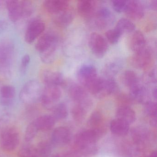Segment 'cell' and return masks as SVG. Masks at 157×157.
<instances>
[{
	"label": "cell",
	"instance_id": "4dcf8cb0",
	"mask_svg": "<svg viewBox=\"0 0 157 157\" xmlns=\"http://www.w3.org/2000/svg\"><path fill=\"white\" fill-rule=\"evenodd\" d=\"M53 110V115L56 120H63L67 117L68 109L67 105L63 103L57 104Z\"/></svg>",
	"mask_w": 157,
	"mask_h": 157
},
{
	"label": "cell",
	"instance_id": "d6a6232c",
	"mask_svg": "<svg viewBox=\"0 0 157 157\" xmlns=\"http://www.w3.org/2000/svg\"><path fill=\"white\" fill-rule=\"evenodd\" d=\"M121 64L117 61L110 62L105 67L104 74L107 78H113L121 69Z\"/></svg>",
	"mask_w": 157,
	"mask_h": 157
},
{
	"label": "cell",
	"instance_id": "52a82bcc",
	"mask_svg": "<svg viewBox=\"0 0 157 157\" xmlns=\"http://www.w3.org/2000/svg\"><path fill=\"white\" fill-rule=\"evenodd\" d=\"M98 78L96 69L92 65H84L78 71V80L87 91L92 86Z\"/></svg>",
	"mask_w": 157,
	"mask_h": 157
},
{
	"label": "cell",
	"instance_id": "2e32d148",
	"mask_svg": "<svg viewBox=\"0 0 157 157\" xmlns=\"http://www.w3.org/2000/svg\"><path fill=\"white\" fill-rule=\"evenodd\" d=\"M13 47L9 42L0 44V68H8L10 66L13 55Z\"/></svg>",
	"mask_w": 157,
	"mask_h": 157
},
{
	"label": "cell",
	"instance_id": "e0dca14e",
	"mask_svg": "<svg viewBox=\"0 0 157 157\" xmlns=\"http://www.w3.org/2000/svg\"><path fill=\"white\" fill-rule=\"evenodd\" d=\"M43 5L48 12L55 15L69 9V2L65 0H46Z\"/></svg>",
	"mask_w": 157,
	"mask_h": 157
},
{
	"label": "cell",
	"instance_id": "ee69618b",
	"mask_svg": "<svg viewBox=\"0 0 157 157\" xmlns=\"http://www.w3.org/2000/svg\"><path fill=\"white\" fill-rule=\"evenodd\" d=\"M8 24L6 21L0 20V33H3L8 28Z\"/></svg>",
	"mask_w": 157,
	"mask_h": 157
},
{
	"label": "cell",
	"instance_id": "ffe728a7",
	"mask_svg": "<svg viewBox=\"0 0 157 157\" xmlns=\"http://www.w3.org/2000/svg\"><path fill=\"white\" fill-rule=\"evenodd\" d=\"M128 96L132 102L142 103L147 102V92L146 88L140 83L129 89Z\"/></svg>",
	"mask_w": 157,
	"mask_h": 157
},
{
	"label": "cell",
	"instance_id": "7c38bea8",
	"mask_svg": "<svg viewBox=\"0 0 157 157\" xmlns=\"http://www.w3.org/2000/svg\"><path fill=\"white\" fill-rule=\"evenodd\" d=\"M68 93L71 98L77 104L92 102L87 90L78 84L72 83L69 85Z\"/></svg>",
	"mask_w": 157,
	"mask_h": 157
},
{
	"label": "cell",
	"instance_id": "9a60e30c",
	"mask_svg": "<svg viewBox=\"0 0 157 157\" xmlns=\"http://www.w3.org/2000/svg\"><path fill=\"white\" fill-rule=\"evenodd\" d=\"M124 12L129 18L134 20H140L145 14L143 5L140 2L136 0L127 1Z\"/></svg>",
	"mask_w": 157,
	"mask_h": 157
},
{
	"label": "cell",
	"instance_id": "c3c4849f",
	"mask_svg": "<svg viewBox=\"0 0 157 157\" xmlns=\"http://www.w3.org/2000/svg\"><path fill=\"white\" fill-rule=\"evenodd\" d=\"M51 157H66L65 155H62L59 153H57V154H54Z\"/></svg>",
	"mask_w": 157,
	"mask_h": 157
},
{
	"label": "cell",
	"instance_id": "b9f144b4",
	"mask_svg": "<svg viewBox=\"0 0 157 157\" xmlns=\"http://www.w3.org/2000/svg\"><path fill=\"white\" fill-rule=\"evenodd\" d=\"M30 60L31 58L28 55H25L22 58L21 64V71L22 74H24L26 72L30 64Z\"/></svg>",
	"mask_w": 157,
	"mask_h": 157
},
{
	"label": "cell",
	"instance_id": "4fadbf2b",
	"mask_svg": "<svg viewBox=\"0 0 157 157\" xmlns=\"http://www.w3.org/2000/svg\"><path fill=\"white\" fill-rule=\"evenodd\" d=\"M72 135L70 129L65 127H59L54 129L51 136L52 143L56 146H63L68 144Z\"/></svg>",
	"mask_w": 157,
	"mask_h": 157
},
{
	"label": "cell",
	"instance_id": "cb8c5ba5",
	"mask_svg": "<svg viewBox=\"0 0 157 157\" xmlns=\"http://www.w3.org/2000/svg\"><path fill=\"white\" fill-rule=\"evenodd\" d=\"M56 121L54 117L49 115L42 116L34 120L39 131H47L51 130L55 126Z\"/></svg>",
	"mask_w": 157,
	"mask_h": 157
},
{
	"label": "cell",
	"instance_id": "484cf974",
	"mask_svg": "<svg viewBox=\"0 0 157 157\" xmlns=\"http://www.w3.org/2000/svg\"><path fill=\"white\" fill-rule=\"evenodd\" d=\"M110 129L115 135L118 136H125L129 131V125L122 120L116 118L111 122Z\"/></svg>",
	"mask_w": 157,
	"mask_h": 157
},
{
	"label": "cell",
	"instance_id": "d6986e66",
	"mask_svg": "<svg viewBox=\"0 0 157 157\" xmlns=\"http://www.w3.org/2000/svg\"><path fill=\"white\" fill-rule=\"evenodd\" d=\"M9 18L13 22H16L23 18V11L21 1L10 0L5 2Z\"/></svg>",
	"mask_w": 157,
	"mask_h": 157
},
{
	"label": "cell",
	"instance_id": "d4e9b609",
	"mask_svg": "<svg viewBox=\"0 0 157 157\" xmlns=\"http://www.w3.org/2000/svg\"><path fill=\"white\" fill-rule=\"evenodd\" d=\"M73 12L69 9L55 15L54 22L59 27H64L69 26L74 19Z\"/></svg>",
	"mask_w": 157,
	"mask_h": 157
},
{
	"label": "cell",
	"instance_id": "816d5d0a",
	"mask_svg": "<svg viewBox=\"0 0 157 157\" xmlns=\"http://www.w3.org/2000/svg\"></svg>",
	"mask_w": 157,
	"mask_h": 157
},
{
	"label": "cell",
	"instance_id": "e575fe53",
	"mask_svg": "<svg viewBox=\"0 0 157 157\" xmlns=\"http://www.w3.org/2000/svg\"><path fill=\"white\" fill-rule=\"evenodd\" d=\"M19 157H38L36 147L31 145L22 147L18 151Z\"/></svg>",
	"mask_w": 157,
	"mask_h": 157
},
{
	"label": "cell",
	"instance_id": "5b68a950",
	"mask_svg": "<svg viewBox=\"0 0 157 157\" xmlns=\"http://www.w3.org/2000/svg\"><path fill=\"white\" fill-rule=\"evenodd\" d=\"M20 134L13 127L5 128L0 135V145L4 151L11 152L14 151L20 143Z\"/></svg>",
	"mask_w": 157,
	"mask_h": 157
},
{
	"label": "cell",
	"instance_id": "44dd1931",
	"mask_svg": "<svg viewBox=\"0 0 157 157\" xmlns=\"http://www.w3.org/2000/svg\"><path fill=\"white\" fill-rule=\"evenodd\" d=\"M117 119L122 120L128 124L134 123L136 120V113L129 106H120L116 112Z\"/></svg>",
	"mask_w": 157,
	"mask_h": 157
},
{
	"label": "cell",
	"instance_id": "d590c367",
	"mask_svg": "<svg viewBox=\"0 0 157 157\" xmlns=\"http://www.w3.org/2000/svg\"><path fill=\"white\" fill-rule=\"evenodd\" d=\"M102 121V117L99 112H95L92 114L88 121V124L91 129L101 128L100 125Z\"/></svg>",
	"mask_w": 157,
	"mask_h": 157
},
{
	"label": "cell",
	"instance_id": "ba28073f",
	"mask_svg": "<svg viewBox=\"0 0 157 157\" xmlns=\"http://www.w3.org/2000/svg\"><path fill=\"white\" fill-rule=\"evenodd\" d=\"M45 29L44 22L38 18L32 19L28 23L25 35V40L28 44L33 43Z\"/></svg>",
	"mask_w": 157,
	"mask_h": 157
},
{
	"label": "cell",
	"instance_id": "f1b7e54d",
	"mask_svg": "<svg viewBox=\"0 0 157 157\" xmlns=\"http://www.w3.org/2000/svg\"><path fill=\"white\" fill-rule=\"evenodd\" d=\"M122 81L125 86L130 89L140 83L139 79L137 74L133 71H126L122 76Z\"/></svg>",
	"mask_w": 157,
	"mask_h": 157
},
{
	"label": "cell",
	"instance_id": "f907efd6",
	"mask_svg": "<svg viewBox=\"0 0 157 157\" xmlns=\"http://www.w3.org/2000/svg\"><path fill=\"white\" fill-rule=\"evenodd\" d=\"M4 5H5V3L4 4V2L0 1V9H1Z\"/></svg>",
	"mask_w": 157,
	"mask_h": 157
},
{
	"label": "cell",
	"instance_id": "277c9868",
	"mask_svg": "<svg viewBox=\"0 0 157 157\" xmlns=\"http://www.w3.org/2000/svg\"><path fill=\"white\" fill-rule=\"evenodd\" d=\"M43 90L37 81L30 80L24 85L21 90L20 98L25 103L32 104L40 100Z\"/></svg>",
	"mask_w": 157,
	"mask_h": 157
},
{
	"label": "cell",
	"instance_id": "3957f363",
	"mask_svg": "<svg viewBox=\"0 0 157 157\" xmlns=\"http://www.w3.org/2000/svg\"><path fill=\"white\" fill-rule=\"evenodd\" d=\"M117 90V83L113 78L98 77L88 91L97 98H101L116 93Z\"/></svg>",
	"mask_w": 157,
	"mask_h": 157
},
{
	"label": "cell",
	"instance_id": "f6af8a7d",
	"mask_svg": "<svg viewBox=\"0 0 157 157\" xmlns=\"http://www.w3.org/2000/svg\"><path fill=\"white\" fill-rule=\"evenodd\" d=\"M150 124L152 126H156L157 125V117H152L151 119Z\"/></svg>",
	"mask_w": 157,
	"mask_h": 157
},
{
	"label": "cell",
	"instance_id": "30bf717a",
	"mask_svg": "<svg viewBox=\"0 0 157 157\" xmlns=\"http://www.w3.org/2000/svg\"><path fill=\"white\" fill-rule=\"evenodd\" d=\"M151 50L147 47L139 52L135 53L131 57V65L136 69L146 68L150 64L152 59Z\"/></svg>",
	"mask_w": 157,
	"mask_h": 157
},
{
	"label": "cell",
	"instance_id": "7402d4cb",
	"mask_svg": "<svg viewBox=\"0 0 157 157\" xmlns=\"http://www.w3.org/2000/svg\"><path fill=\"white\" fill-rule=\"evenodd\" d=\"M150 135L149 131L147 128L141 126L134 128L131 133L133 141L138 145H143L147 142L149 140Z\"/></svg>",
	"mask_w": 157,
	"mask_h": 157
},
{
	"label": "cell",
	"instance_id": "74e56055",
	"mask_svg": "<svg viewBox=\"0 0 157 157\" xmlns=\"http://www.w3.org/2000/svg\"><path fill=\"white\" fill-rule=\"evenodd\" d=\"M144 111L145 113L151 118L156 117L157 107L156 103L151 101H148L145 103Z\"/></svg>",
	"mask_w": 157,
	"mask_h": 157
},
{
	"label": "cell",
	"instance_id": "4316f807",
	"mask_svg": "<svg viewBox=\"0 0 157 157\" xmlns=\"http://www.w3.org/2000/svg\"><path fill=\"white\" fill-rule=\"evenodd\" d=\"M91 106L90 105L76 103L71 109V115L73 119L78 123L82 122Z\"/></svg>",
	"mask_w": 157,
	"mask_h": 157
},
{
	"label": "cell",
	"instance_id": "60d3db41",
	"mask_svg": "<svg viewBox=\"0 0 157 157\" xmlns=\"http://www.w3.org/2000/svg\"><path fill=\"white\" fill-rule=\"evenodd\" d=\"M117 100L118 102L122 104V105L120 106H128V105L132 102L129 96L125 94H118L117 95Z\"/></svg>",
	"mask_w": 157,
	"mask_h": 157
},
{
	"label": "cell",
	"instance_id": "8d00e7d4",
	"mask_svg": "<svg viewBox=\"0 0 157 157\" xmlns=\"http://www.w3.org/2000/svg\"><path fill=\"white\" fill-rule=\"evenodd\" d=\"M122 35V34L116 28L110 29L105 33L106 39L112 44L117 43Z\"/></svg>",
	"mask_w": 157,
	"mask_h": 157
},
{
	"label": "cell",
	"instance_id": "83f0119b",
	"mask_svg": "<svg viewBox=\"0 0 157 157\" xmlns=\"http://www.w3.org/2000/svg\"><path fill=\"white\" fill-rule=\"evenodd\" d=\"M16 94L15 88L12 85H5L1 90V96L2 103L8 105L11 103Z\"/></svg>",
	"mask_w": 157,
	"mask_h": 157
},
{
	"label": "cell",
	"instance_id": "7dc6e473",
	"mask_svg": "<svg viewBox=\"0 0 157 157\" xmlns=\"http://www.w3.org/2000/svg\"><path fill=\"white\" fill-rule=\"evenodd\" d=\"M152 94L154 99H157V88H156V87H155V88H154L153 90H152Z\"/></svg>",
	"mask_w": 157,
	"mask_h": 157
},
{
	"label": "cell",
	"instance_id": "5bb4252c",
	"mask_svg": "<svg viewBox=\"0 0 157 157\" xmlns=\"http://www.w3.org/2000/svg\"><path fill=\"white\" fill-rule=\"evenodd\" d=\"M41 80L45 86L60 87L66 84V80L62 73L58 71L45 70L41 73Z\"/></svg>",
	"mask_w": 157,
	"mask_h": 157
},
{
	"label": "cell",
	"instance_id": "6da1fadb",
	"mask_svg": "<svg viewBox=\"0 0 157 157\" xmlns=\"http://www.w3.org/2000/svg\"><path fill=\"white\" fill-rule=\"evenodd\" d=\"M59 44L57 36L52 32H47L42 35L36 44V50L40 54L43 62L50 63L56 58Z\"/></svg>",
	"mask_w": 157,
	"mask_h": 157
},
{
	"label": "cell",
	"instance_id": "ac0fdd59",
	"mask_svg": "<svg viewBox=\"0 0 157 157\" xmlns=\"http://www.w3.org/2000/svg\"><path fill=\"white\" fill-rule=\"evenodd\" d=\"M77 10L80 16L90 20L96 10V2L94 1H80L77 4Z\"/></svg>",
	"mask_w": 157,
	"mask_h": 157
},
{
	"label": "cell",
	"instance_id": "ab89813d",
	"mask_svg": "<svg viewBox=\"0 0 157 157\" xmlns=\"http://www.w3.org/2000/svg\"><path fill=\"white\" fill-rule=\"evenodd\" d=\"M127 1L123 0H115L112 1V7L116 12L118 13L124 12L126 8Z\"/></svg>",
	"mask_w": 157,
	"mask_h": 157
},
{
	"label": "cell",
	"instance_id": "7bdbcfd3",
	"mask_svg": "<svg viewBox=\"0 0 157 157\" xmlns=\"http://www.w3.org/2000/svg\"><path fill=\"white\" fill-rule=\"evenodd\" d=\"M145 79L147 81V82L148 83H154L156 82V76L154 71H151L147 73L145 77Z\"/></svg>",
	"mask_w": 157,
	"mask_h": 157
},
{
	"label": "cell",
	"instance_id": "603a6c76",
	"mask_svg": "<svg viewBox=\"0 0 157 157\" xmlns=\"http://www.w3.org/2000/svg\"><path fill=\"white\" fill-rule=\"evenodd\" d=\"M146 41L144 35L140 31L134 32L131 36L129 45L131 50L136 53L144 49L146 47Z\"/></svg>",
	"mask_w": 157,
	"mask_h": 157
},
{
	"label": "cell",
	"instance_id": "1f68e13d",
	"mask_svg": "<svg viewBox=\"0 0 157 157\" xmlns=\"http://www.w3.org/2000/svg\"><path fill=\"white\" fill-rule=\"evenodd\" d=\"M36 149L38 157H49L52 152L51 144L45 140L39 142Z\"/></svg>",
	"mask_w": 157,
	"mask_h": 157
},
{
	"label": "cell",
	"instance_id": "9c48e42d",
	"mask_svg": "<svg viewBox=\"0 0 157 157\" xmlns=\"http://www.w3.org/2000/svg\"><path fill=\"white\" fill-rule=\"evenodd\" d=\"M89 46L93 54L98 58H101L106 54L108 44L105 38L96 33H92L89 39Z\"/></svg>",
	"mask_w": 157,
	"mask_h": 157
},
{
	"label": "cell",
	"instance_id": "8992f818",
	"mask_svg": "<svg viewBox=\"0 0 157 157\" xmlns=\"http://www.w3.org/2000/svg\"><path fill=\"white\" fill-rule=\"evenodd\" d=\"M61 95L62 92L59 87L45 86L42 91L40 101L44 108L52 110L60 100Z\"/></svg>",
	"mask_w": 157,
	"mask_h": 157
},
{
	"label": "cell",
	"instance_id": "f546056e",
	"mask_svg": "<svg viewBox=\"0 0 157 157\" xmlns=\"http://www.w3.org/2000/svg\"><path fill=\"white\" fill-rule=\"evenodd\" d=\"M115 28L122 34L130 33L135 31L136 25L129 19L122 18L117 21Z\"/></svg>",
	"mask_w": 157,
	"mask_h": 157
},
{
	"label": "cell",
	"instance_id": "836d02e7",
	"mask_svg": "<svg viewBox=\"0 0 157 157\" xmlns=\"http://www.w3.org/2000/svg\"><path fill=\"white\" fill-rule=\"evenodd\" d=\"M39 132L34 121L31 122L26 128L25 133V140L27 142L33 140Z\"/></svg>",
	"mask_w": 157,
	"mask_h": 157
},
{
	"label": "cell",
	"instance_id": "681fc988",
	"mask_svg": "<svg viewBox=\"0 0 157 157\" xmlns=\"http://www.w3.org/2000/svg\"><path fill=\"white\" fill-rule=\"evenodd\" d=\"M148 157H157V152L156 151H152L150 155L148 156Z\"/></svg>",
	"mask_w": 157,
	"mask_h": 157
},
{
	"label": "cell",
	"instance_id": "f35d334b",
	"mask_svg": "<svg viewBox=\"0 0 157 157\" xmlns=\"http://www.w3.org/2000/svg\"><path fill=\"white\" fill-rule=\"evenodd\" d=\"M23 11V18L30 17L33 13V3L29 1H21Z\"/></svg>",
	"mask_w": 157,
	"mask_h": 157
},
{
	"label": "cell",
	"instance_id": "bcb514c9",
	"mask_svg": "<svg viewBox=\"0 0 157 157\" xmlns=\"http://www.w3.org/2000/svg\"><path fill=\"white\" fill-rule=\"evenodd\" d=\"M151 8H152L153 10H156L157 9V2L156 0L155 1H152L151 2Z\"/></svg>",
	"mask_w": 157,
	"mask_h": 157
},
{
	"label": "cell",
	"instance_id": "7a4b0ae2",
	"mask_svg": "<svg viewBox=\"0 0 157 157\" xmlns=\"http://www.w3.org/2000/svg\"><path fill=\"white\" fill-rule=\"evenodd\" d=\"M103 132L104 129L101 128L82 131L76 136L75 144L82 153L93 155L97 152L96 141L101 136Z\"/></svg>",
	"mask_w": 157,
	"mask_h": 157
},
{
	"label": "cell",
	"instance_id": "8fae6325",
	"mask_svg": "<svg viewBox=\"0 0 157 157\" xmlns=\"http://www.w3.org/2000/svg\"><path fill=\"white\" fill-rule=\"evenodd\" d=\"M112 20V13L110 10L107 8H101L96 10L90 21H92L94 25L96 28L102 29L108 26Z\"/></svg>",
	"mask_w": 157,
	"mask_h": 157
}]
</instances>
